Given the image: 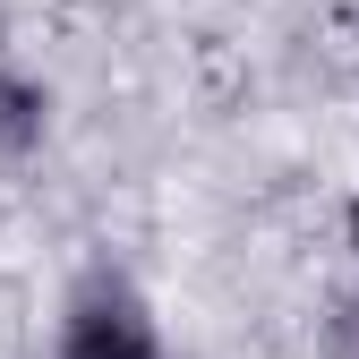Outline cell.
<instances>
[{"instance_id":"cell-3","label":"cell","mask_w":359,"mask_h":359,"mask_svg":"<svg viewBox=\"0 0 359 359\" xmlns=\"http://www.w3.org/2000/svg\"><path fill=\"white\" fill-rule=\"evenodd\" d=\"M334 359H359V299H342L334 308V342H325Z\"/></svg>"},{"instance_id":"cell-1","label":"cell","mask_w":359,"mask_h":359,"mask_svg":"<svg viewBox=\"0 0 359 359\" xmlns=\"http://www.w3.org/2000/svg\"><path fill=\"white\" fill-rule=\"evenodd\" d=\"M69 359H154V334L128 291H86L69 317Z\"/></svg>"},{"instance_id":"cell-4","label":"cell","mask_w":359,"mask_h":359,"mask_svg":"<svg viewBox=\"0 0 359 359\" xmlns=\"http://www.w3.org/2000/svg\"><path fill=\"white\" fill-rule=\"evenodd\" d=\"M351 240H359V205H351Z\"/></svg>"},{"instance_id":"cell-2","label":"cell","mask_w":359,"mask_h":359,"mask_svg":"<svg viewBox=\"0 0 359 359\" xmlns=\"http://www.w3.org/2000/svg\"><path fill=\"white\" fill-rule=\"evenodd\" d=\"M43 137V95L26 77H0V154H26Z\"/></svg>"}]
</instances>
